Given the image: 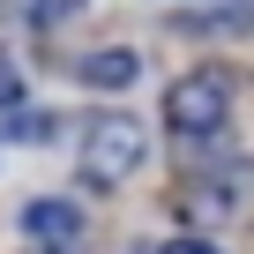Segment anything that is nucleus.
Listing matches in <instances>:
<instances>
[{
	"label": "nucleus",
	"instance_id": "1",
	"mask_svg": "<svg viewBox=\"0 0 254 254\" xmlns=\"http://www.w3.org/2000/svg\"><path fill=\"white\" fill-rule=\"evenodd\" d=\"M142 157H150V135H142L135 112H90L75 127V172H82V187H127L142 172Z\"/></svg>",
	"mask_w": 254,
	"mask_h": 254
},
{
	"label": "nucleus",
	"instance_id": "2",
	"mask_svg": "<svg viewBox=\"0 0 254 254\" xmlns=\"http://www.w3.org/2000/svg\"><path fill=\"white\" fill-rule=\"evenodd\" d=\"M232 120V75H180L165 90V127L180 142H209Z\"/></svg>",
	"mask_w": 254,
	"mask_h": 254
},
{
	"label": "nucleus",
	"instance_id": "3",
	"mask_svg": "<svg viewBox=\"0 0 254 254\" xmlns=\"http://www.w3.org/2000/svg\"><path fill=\"white\" fill-rule=\"evenodd\" d=\"M187 202H194V217H247V202H254V165H247V157L202 165L194 187H187Z\"/></svg>",
	"mask_w": 254,
	"mask_h": 254
},
{
	"label": "nucleus",
	"instance_id": "4",
	"mask_svg": "<svg viewBox=\"0 0 254 254\" xmlns=\"http://www.w3.org/2000/svg\"><path fill=\"white\" fill-rule=\"evenodd\" d=\"M23 239H38V247H67V239H82V209L60 202V194H38V202L23 209Z\"/></svg>",
	"mask_w": 254,
	"mask_h": 254
},
{
	"label": "nucleus",
	"instance_id": "5",
	"mask_svg": "<svg viewBox=\"0 0 254 254\" xmlns=\"http://www.w3.org/2000/svg\"><path fill=\"white\" fill-rule=\"evenodd\" d=\"M135 75H142L135 45H105V53H90V60H82V82H90V90H127Z\"/></svg>",
	"mask_w": 254,
	"mask_h": 254
},
{
	"label": "nucleus",
	"instance_id": "6",
	"mask_svg": "<svg viewBox=\"0 0 254 254\" xmlns=\"http://www.w3.org/2000/svg\"><path fill=\"white\" fill-rule=\"evenodd\" d=\"M75 15V0H30V23L38 30H53V23H67Z\"/></svg>",
	"mask_w": 254,
	"mask_h": 254
},
{
	"label": "nucleus",
	"instance_id": "7",
	"mask_svg": "<svg viewBox=\"0 0 254 254\" xmlns=\"http://www.w3.org/2000/svg\"><path fill=\"white\" fill-rule=\"evenodd\" d=\"M157 254H217V239H202V232H180V239H165Z\"/></svg>",
	"mask_w": 254,
	"mask_h": 254
},
{
	"label": "nucleus",
	"instance_id": "8",
	"mask_svg": "<svg viewBox=\"0 0 254 254\" xmlns=\"http://www.w3.org/2000/svg\"><path fill=\"white\" fill-rule=\"evenodd\" d=\"M0 105H8V112H15V105H23V75H15V67H8V60H0Z\"/></svg>",
	"mask_w": 254,
	"mask_h": 254
}]
</instances>
